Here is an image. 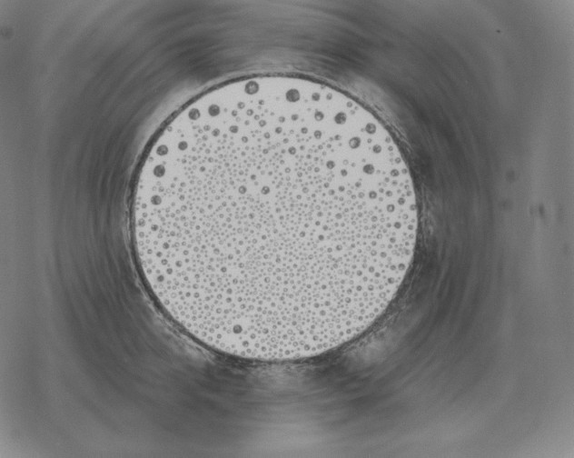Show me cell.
Returning a JSON list of instances; mask_svg holds the SVG:
<instances>
[{"label":"cell","mask_w":574,"mask_h":458,"mask_svg":"<svg viewBox=\"0 0 574 458\" xmlns=\"http://www.w3.org/2000/svg\"><path fill=\"white\" fill-rule=\"evenodd\" d=\"M413 184L341 119L292 104L192 125L141 170L133 227L163 310L203 344L265 361L365 331L412 260Z\"/></svg>","instance_id":"1"}]
</instances>
